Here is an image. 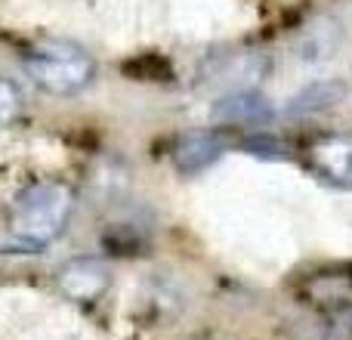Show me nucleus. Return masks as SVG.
I'll return each mask as SVG.
<instances>
[{"label":"nucleus","instance_id":"obj_1","mask_svg":"<svg viewBox=\"0 0 352 340\" xmlns=\"http://www.w3.org/2000/svg\"><path fill=\"white\" fill-rule=\"evenodd\" d=\"M74 189L62 180H43L16 195L10 207V235L28 251L53 244L74 213Z\"/></svg>","mask_w":352,"mask_h":340},{"label":"nucleus","instance_id":"obj_2","mask_svg":"<svg viewBox=\"0 0 352 340\" xmlns=\"http://www.w3.org/2000/svg\"><path fill=\"white\" fill-rule=\"evenodd\" d=\"M22 68L50 96H74L96 78V62L72 41H43L22 56Z\"/></svg>","mask_w":352,"mask_h":340},{"label":"nucleus","instance_id":"obj_3","mask_svg":"<svg viewBox=\"0 0 352 340\" xmlns=\"http://www.w3.org/2000/svg\"><path fill=\"white\" fill-rule=\"evenodd\" d=\"M306 170L334 189H352V136L334 134L306 146Z\"/></svg>","mask_w":352,"mask_h":340},{"label":"nucleus","instance_id":"obj_4","mask_svg":"<svg viewBox=\"0 0 352 340\" xmlns=\"http://www.w3.org/2000/svg\"><path fill=\"white\" fill-rule=\"evenodd\" d=\"M56 285L74 304H93L109 288V266L96 257H74L56 273Z\"/></svg>","mask_w":352,"mask_h":340},{"label":"nucleus","instance_id":"obj_5","mask_svg":"<svg viewBox=\"0 0 352 340\" xmlns=\"http://www.w3.org/2000/svg\"><path fill=\"white\" fill-rule=\"evenodd\" d=\"M303 297L324 316H343L352 310V273L349 269H322L309 275Z\"/></svg>","mask_w":352,"mask_h":340},{"label":"nucleus","instance_id":"obj_6","mask_svg":"<svg viewBox=\"0 0 352 340\" xmlns=\"http://www.w3.org/2000/svg\"><path fill=\"white\" fill-rule=\"evenodd\" d=\"M226 152V140L217 130H186L173 146V164L179 173H195Z\"/></svg>","mask_w":352,"mask_h":340},{"label":"nucleus","instance_id":"obj_7","mask_svg":"<svg viewBox=\"0 0 352 340\" xmlns=\"http://www.w3.org/2000/svg\"><path fill=\"white\" fill-rule=\"evenodd\" d=\"M272 115V103L256 90H232L213 103V118L226 124H263Z\"/></svg>","mask_w":352,"mask_h":340},{"label":"nucleus","instance_id":"obj_8","mask_svg":"<svg viewBox=\"0 0 352 340\" xmlns=\"http://www.w3.org/2000/svg\"><path fill=\"white\" fill-rule=\"evenodd\" d=\"M343 96H346V84H343V81H337V78L316 81V84L300 90L297 96L287 103V111H291V115H312V111H324V109H331V105L343 103Z\"/></svg>","mask_w":352,"mask_h":340},{"label":"nucleus","instance_id":"obj_9","mask_svg":"<svg viewBox=\"0 0 352 340\" xmlns=\"http://www.w3.org/2000/svg\"><path fill=\"white\" fill-rule=\"evenodd\" d=\"M22 109H25V96L19 90V84L10 78H0V127L16 124L22 118Z\"/></svg>","mask_w":352,"mask_h":340},{"label":"nucleus","instance_id":"obj_10","mask_svg":"<svg viewBox=\"0 0 352 340\" xmlns=\"http://www.w3.org/2000/svg\"><path fill=\"white\" fill-rule=\"evenodd\" d=\"M331 31H334V25H324V31L318 34L316 28L306 34V41L300 43V56L303 59H324V56H331L334 53V43H337V37H331Z\"/></svg>","mask_w":352,"mask_h":340}]
</instances>
